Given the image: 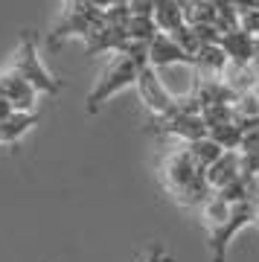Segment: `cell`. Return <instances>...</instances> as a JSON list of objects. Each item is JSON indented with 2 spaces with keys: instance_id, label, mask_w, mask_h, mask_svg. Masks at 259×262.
Listing matches in <instances>:
<instances>
[{
  "instance_id": "1",
  "label": "cell",
  "mask_w": 259,
  "mask_h": 262,
  "mask_svg": "<svg viewBox=\"0 0 259 262\" xmlns=\"http://www.w3.org/2000/svg\"><path fill=\"white\" fill-rule=\"evenodd\" d=\"M160 184L172 195V201L186 207V210H201V204L213 192L207 187V172L186 151V143H178L160 160Z\"/></svg>"
},
{
  "instance_id": "2",
  "label": "cell",
  "mask_w": 259,
  "mask_h": 262,
  "mask_svg": "<svg viewBox=\"0 0 259 262\" xmlns=\"http://www.w3.org/2000/svg\"><path fill=\"white\" fill-rule=\"evenodd\" d=\"M6 70L15 73L18 79H24V82H29L38 94H44V96H56L58 91H61V79H56V76L44 67V61L38 58V35L32 29H27V32L20 35L18 53L12 56Z\"/></svg>"
},
{
  "instance_id": "3",
  "label": "cell",
  "mask_w": 259,
  "mask_h": 262,
  "mask_svg": "<svg viewBox=\"0 0 259 262\" xmlns=\"http://www.w3.org/2000/svg\"><path fill=\"white\" fill-rule=\"evenodd\" d=\"M137 73H140V67L134 64L125 53H114V58L102 67V73H99V79H96V84H93V91L88 94L84 111L96 114L111 96H117L120 91H125L131 84H137Z\"/></svg>"
},
{
  "instance_id": "4",
  "label": "cell",
  "mask_w": 259,
  "mask_h": 262,
  "mask_svg": "<svg viewBox=\"0 0 259 262\" xmlns=\"http://www.w3.org/2000/svg\"><path fill=\"white\" fill-rule=\"evenodd\" d=\"M102 15H105V12L96 9L91 0H73V3H64L58 24L53 27V32L47 35V44H50V47H58V44H61L64 38H70V35L88 38L93 29L102 24Z\"/></svg>"
},
{
  "instance_id": "5",
  "label": "cell",
  "mask_w": 259,
  "mask_h": 262,
  "mask_svg": "<svg viewBox=\"0 0 259 262\" xmlns=\"http://www.w3.org/2000/svg\"><path fill=\"white\" fill-rule=\"evenodd\" d=\"M152 134H163V137H178L181 143H195L204 140L210 131L204 125L201 114H175V117H152L148 122Z\"/></svg>"
},
{
  "instance_id": "6",
  "label": "cell",
  "mask_w": 259,
  "mask_h": 262,
  "mask_svg": "<svg viewBox=\"0 0 259 262\" xmlns=\"http://www.w3.org/2000/svg\"><path fill=\"white\" fill-rule=\"evenodd\" d=\"M38 96H41V94H38L29 82L18 79V76L9 73L6 67L0 70V99L9 105L12 111H18V114H35Z\"/></svg>"
},
{
  "instance_id": "7",
  "label": "cell",
  "mask_w": 259,
  "mask_h": 262,
  "mask_svg": "<svg viewBox=\"0 0 259 262\" xmlns=\"http://www.w3.org/2000/svg\"><path fill=\"white\" fill-rule=\"evenodd\" d=\"M172 64H195V58L186 53L181 44H178L172 35H166V32H160L152 44H148V67H155V70H160V67H172Z\"/></svg>"
},
{
  "instance_id": "8",
  "label": "cell",
  "mask_w": 259,
  "mask_h": 262,
  "mask_svg": "<svg viewBox=\"0 0 259 262\" xmlns=\"http://www.w3.org/2000/svg\"><path fill=\"white\" fill-rule=\"evenodd\" d=\"M198 108H213V105H230L236 96L230 94V88L222 79H204V76H192V94Z\"/></svg>"
},
{
  "instance_id": "9",
  "label": "cell",
  "mask_w": 259,
  "mask_h": 262,
  "mask_svg": "<svg viewBox=\"0 0 259 262\" xmlns=\"http://www.w3.org/2000/svg\"><path fill=\"white\" fill-rule=\"evenodd\" d=\"M222 50L227 53L233 64H256V41L245 29H230L222 38Z\"/></svg>"
},
{
  "instance_id": "10",
  "label": "cell",
  "mask_w": 259,
  "mask_h": 262,
  "mask_svg": "<svg viewBox=\"0 0 259 262\" xmlns=\"http://www.w3.org/2000/svg\"><path fill=\"white\" fill-rule=\"evenodd\" d=\"M239 175H242V151H224L222 158L207 169V187L219 192L227 184H233Z\"/></svg>"
},
{
  "instance_id": "11",
  "label": "cell",
  "mask_w": 259,
  "mask_h": 262,
  "mask_svg": "<svg viewBox=\"0 0 259 262\" xmlns=\"http://www.w3.org/2000/svg\"><path fill=\"white\" fill-rule=\"evenodd\" d=\"M230 64L227 53L222 50V44H204L195 56V76H204V79H222L224 70Z\"/></svg>"
},
{
  "instance_id": "12",
  "label": "cell",
  "mask_w": 259,
  "mask_h": 262,
  "mask_svg": "<svg viewBox=\"0 0 259 262\" xmlns=\"http://www.w3.org/2000/svg\"><path fill=\"white\" fill-rule=\"evenodd\" d=\"M222 82L230 88L233 96L250 94V91H259V64H227Z\"/></svg>"
},
{
  "instance_id": "13",
  "label": "cell",
  "mask_w": 259,
  "mask_h": 262,
  "mask_svg": "<svg viewBox=\"0 0 259 262\" xmlns=\"http://www.w3.org/2000/svg\"><path fill=\"white\" fill-rule=\"evenodd\" d=\"M41 114H12L6 120H0V149H12L18 146L20 137L32 131V125H38Z\"/></svg>"
},
{
  "instance_id": "14",
  "label": "cell",
  "mask_w": 259,
  "mask_h": 262,
  "mask_svg": "<svg viewBox=\"0 0 259 262\" xmlns=\"http://www.w3.org/2000/svg\"><path fill=\"white\" fill-rule=\"evenodd\" d=\"M155 24H158L160 32L172 35V32H178V29L186 24L184 9L178 6L175 0H155Z\"/></svg>"
},
{
  "instance_id": "15",
  "label": "cell",
  "mask_w": 259,
  "mask_h": 262,
  "mask_svg": "<svg viewBox=\"0 0 259 262\" xmlns=\"http://www.w3.org/2000/svg\"><path fill=\"white\" fill-rule=\"evenodd\" d=\"M186 151L192 155V160H195V163H198V166L204 169V172H207V169H210V166L215 163V160H219V158L224 155V149H222V146H219L215 140H210V134H207L204 140L186 143Z\"/></svg>"
},
{
  "instance_id": "16",
  "label": "cell",
  "mask_w": 259,
  "mask_h": 262,
  "mask_svg": "<svg viewBox=\"0 0 259 262\" xmlns=\"http://www.w3.org/2000/svg\"><path fill=\"white\" fill-rule=\"evenodd\" d=\"M210 140H215L224 151H239L242 140H245V128L239 122H227V125L210 128Z\"/></svg>"
},
{
  "instance_id": "17",
  "label": "cell",
  "mask_w": 259,
  "mask_h": 262,
  "mask_svg": "<svg viewBox=\"0 0 259 262\" xmlns=\"http://www.w3.org/2000/svg\"><path fill=\"white\" fill-rule=\"evenodd\" d=\"M125 32H128L131 41H143V44H152V41L160 35V29H158V24H155V18H134V15L128 18Z\"/></svg>"
},
{
  "instance_id": "18",
  "label": "cell",
  "mask_w": 259,
  "mask_h": 262,
  "mask_svg": "<svg viewBox=\"0 0 259 262\" xmlns=\"http://www.w3.org/2000/svg\"><path fill=\"white\" fill-rule=\"evenodd\" d=\"M172 38H175L178 44H181V47H184V50H186V53H189L192 58L198 56V50L204 47V41L198 38V32H195L192 27H186V24H184L181 29H178V32H172Z\"/></svg>"
},
{
  "instance_id": "19",
  "label": "cell",
  "mask_w": 259,
  "mask_h": 262,
  "mask_svg": "<svg viewBox=\"0 0 259 262\" xmlns=\"http://www.w3.org/2000/svg\"><path fill=\"white\" fill-rule=\"evenodd\" d=\"M125 6L134 18H155V0H128Z\"/></svg>"
},
{
  "instance_id": "20",
  "label": "cell",
  "mask_w": 259,
  "mask_h": 262,
  "mask_svg": "<svg viewBox=\"0 0 259 262\" xmlns=\"http://www.w3.org/2000/svg\"><path fill=\"white\" fill-rule=\"evenodd\" d=\"M143 262H166V251H163L160 245H155V248L148 251V256H146Z\"/></svg>"
},
{
  "instance_id": "21",
  "label": "cell",
  "mask_w": 259,
  "mask_h": 262,
  "mask_svg": "<svg viewBox=\"0 0 259 262\" xmlns=\"http://www.w3.org/2000/svg\"><path fill=\"white\" fill-rule=\"evenodd\" d=\"M253 227L259 230V189H256V198H253Z\"/></svg>"
},
{
  "instance_id": "22",
  "label": "cell",
  "mask_w": 259,
  "mask_h": 262,
  "mask_svg": "<svg viewBox=\"0 0 259 262\" xmlns=\"http://www.w3.org/2000/svg\"><path fill=\"white\" fill-rule=\"evenodd\" d=\"M64 3H73V0H64Z\"/></svg>"
}]
</instances>
